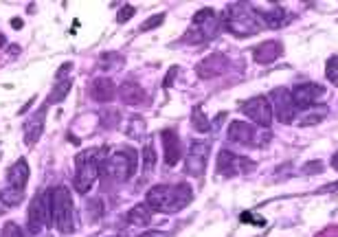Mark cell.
<instances>
[{"mask_svg": "<svg viewBox=\"0 0 338 237\" xmlns=\"http://www.w3.org/2000/svg\"><path fill=\"white\" fill-rule=\"evenodd\" d=\"M191 202V189L189 185H156L147 191L145 196V204L152 211L158 213H176L183 206Z\"/></svg>", "mask_w": 338, "mask_h": 237, "instance_id": "6da1fadb", "label": "cell"}, {"mask_svg": "<svg viewBox=\"0 0 338 237\" xmlns=\"http://www.w3.org/2000/svg\"><path fill=\"white\" fill-rule=\"evenodd\" d=\"M104 156L106 149H88L75 156L77 163V174H75V189L77 193H88L95 187L97 178L101 176V167H104Z\"/></svg>", "mask_w": 338, "mask_h": 237, "instance_id": "7a4b0ae2", "label": "cell"}, {"mask_svg": "<svg viewBox=\"0 0 338 237\" xmlns=\"http://www.w3.org/2000/svg\"><path fill=\"white\" fill-rule=\"evenodd\" d=\"M226 27L231 29L235 35H255L264 29V20L259 16V11H252L248 5H231L226 14Z\"/></svg>", "mask_w": 338, "mask_h": 237, "instance_id": "3957f363", "label": "cell"}, {"mask_svg": "<svg viewBox=\"0 0 338 237\" xmlns=\"http://www.w3.org/2000/svg\"><path fill=\"white\" fill-rule=\"evenodd\" d=\"M51 204H53V224L59 228V233L68 235L75 228V217H72V200L66 187L57 185L51 189Z\"/></svg>", "mask_w": 338, "mask_h": 237, "instance_id": "277c9868", "label": "cell"}, {"mask_svg": "<svg viewBox=\"0 0 338 237\" xmlns=\"http://www.w3.org/2000/svg\"><path fill=\"white\" fill-rule=\"evenodd\" d=\"M27 224H29V233L38 235L42 228L53 226V204H51V191L38 193L31 204H29V213H27Z\"/></svg>", "mask_w": 338, "mask_h": 237, "instance_id": "5b68a950", "label": "cell"}, {"mask_svg": "<svg viewBox=\"0 0 338 237\" xmlns=\"http://www.w3.org/2000/svg\"><path fill=\"white\" fill-rule=\"evenodd\" d=\"M108 172L117 182H125L130 180L132 176L136 172V151H130V149H123V151H117V154L110 156V161L104 163L101 167V174Z\"/></svg>", "mask_w": 338, "mask_h": 237, "instance_id": "8992f818", "label": "cell"}, {"mask_svg": "<svg viewBox=\"0 0 338 237\" xmlns=\"http://www.w3.org/2000/svg\"><path fill=\"white\" fill-rule=\"evenodd\" d=\"M270 106H273V114L281 123H294L297 117L301 114V110L294 106V99H292V93L288 88H275L270 93Z\"/></svg>", "mask_w": 338, "mask_h": 237, "instance_id": "52a82bcc", "label": "cell"}, {"mask_svg": "<svg viewBox=\"0 0 338 237\" xmlns=\"http://www.w3.org/2000/svg\"><path fill=\"white\" fill-rule=\"evenodd\" d=\"M241 112H244L252 123L262 125V127H270L273 117H275L268 97H250V99H246L241 103Z\"/></svg>", "mask_w": 338, "mask_h": 237, "instance_id": "ba28073f", "label": "cell"}, {"mask_svg": "<svg viewBox=\"0 0 338 237\" xmlns=\"http://www.w3.org/2000/svg\"><path fill=\"white\" fill-rule=\"evenodd\" d=\"M255 169V163L246 156L231 154L228 149H222L217 154V174L222 176H237V174H248Z\"/></svg>", "mask_w": 338, "mask_h": 237, "instance_id": "9c48e42d", "label": "cell"}, {"mask_svg": "<svg viewBox=\"0 0 338 237\" xmlns=\"http://www.w3.org/2000/svg\"><path fill=\"white\" fill-rule=\"evenodd\" d=\"M292 99H294V106L299 108L301 112L307 110V108H314L316 103H321L325 99V88L323 86H318V84H312V82H307V84H299V86H294L292 90Z\"/></svg>", "mask_w": 338, "mask_h": 237, "instance_id": "30bf717a", "label": "cell"}, {"mask_svg": "<svg viewBox=\"0 0 338 237\" xmlns=\"http://www.w3.org/2000/svg\"><path fill=\"white\" fill-rule=\"evenodd\" d=\"M207 156H209V143L193 141L185 161V172L189 176H202L204 165H207Z\"/></svg>", "mask_w": 338, "mask_h": 237, "instance_id": "8fae6325", "label": "cell"}, {"mask_svg": "<svg viewBox=\"0 0 338 237\" xmlns=\"http://www.w3.org/2000/svg\"><path fill=\"white\" fill-rule=\"evenodd\" d=\"M193 27L200 31V35L204 40H209V38H213V35L220 31V20H217L213 9L204 7L200 11H196V16H193Z\"/></svg>", "mask_w": 338, "mask_h": 237, "instance_id": "7c38bea8", "label": "cell"}, {"mask_svg": "<svg viewBox=\"0 0 338 237\" xmlns=\"http://www.w3.org/2000/svg\"><path fill=\"white\" fill-rule=\"evenodd\" d=\"M226 66H228L226 55H222V53H213V55H209L207 59H202V62L196 66V72H198V77H200V79H211V77L222 75V72L226 70Z\"/></svg>", "mask_w": 338, "mask_h": 237, "instance_id": "4fadbf2b", "label": "cell"}, {"mask_svg": "<svg viewBox=\"0 0 338 237\" xmlns=\"http://www.w3.org/2000/svg\"><path fill=\"white\" fill-rule=\"evenodd\" d=\"M160 138H162V147H165V163H167V167L178 165L180 156H183V145H180L178 132L176 130H162Z\"/></svg>", "mask_w": 338, "mask_h": 237, "instance_id": "5bb4252c", "label": "cell"}, {"mask_svg": "<svg viewBox=\"0 0 338 237\" xmlns=\"http://www.w3.org/2000/svg\"><path fill=\"white\" fill-rule=\"evenodd\" d=\"M46 103L40 108L38 112L33 114L31 119H29V123L24 125V143H27V147H33L35 143L40 141L42 132H44V117H46Z\"/></svg>", "mask_w": 338, "mask_h": 237, "instance_id": "9a60e30c", "label": "cell"}, {"mask_svg": "<svg viewBox=\"0 0 338 237\" xmlns=\"http://www.w3.org/2000/svg\"><path fill=\"white\" fill-rule=\"evenodd\" d=\"M117 95V86L110 77H95L93 84H90V97L99 103H108L114 99Z\"/></svg>", "mask_w": 338, "mask_h": 237, "instance_id": "2e32d148", "label": "cell"}, {"mask_svg": "<svg viewBox=\"0 0 338 237\" xmlns=\"http://www.w3.org/2000/svg\"><path fill=\"white\" fill-rule=\"evenodd\" d=\"M255 134H257V127H252L246 121H233L228 125V138L233 143L239 145H255Z\"/></svg>", "mask_w": 338, "mask_h": 237, "instance_id": "e0dca14e", "label": "cell"}, {"mask_svg": "<svg viewBox=\"0 0 338 237\" xmlns=\"http://www.w3.org/2000/svg\"><path fill=\"white\" fill-rule=\"evenodd\" d=\"M281 53H283L281 42L268 40V42H264V44H259V46L255 48L252 57H255L257 64H270V62H275V59H279Z\"/></svg>", "mask_w": 338, "mask_h": 237, "instance_id": "ac0fdd59", "label": "cell"}, {"mask_svg": "<svg viewBox=\"0 0 338 237\" xmlns=\"http://www.w3.org/2000/svg\"><path fill=\"white\" fill-rule=\"evenodd\" d=\"M119 99L125 103V106H138V103H143L145 99V90L138 86L136 82H123L119 86Z\"/></svg>", "mask_w": 338, "mask_h": 237, "instance_id": "d6986e66", "label": "cell"}, {"mask_svg": "<svg viewBox=\"0 0 338 237\" xmlns=\"http://www.w3.org/2000/svg\"><path fill=\"white\" fill-rule=\"evenodd\" d=\"M7 180L11 189H20V191L24 189V185L29 180V165L24 158H18L16 165H11V169L7 172Z\"/></svg>", "mask_w": 338, "mask_h": 237, "instance_id": "ffe728a7", "label": "cell"}, {"mask_svg": "<svg viewBox=\"0 0 338 237\" xmlns=\"http://www.w3.org/2000/svg\"><path fill=\"white\" fill-rule=\"evenodd\" d=\"M327 112H329V108L327 106H314V108H307V110L301 112V117L297 123L301 127H307V125H316V123H321V121L327 117Z\"/></svg>", "mask_w": 338, "mask_h": 237, "instance_id": "44dd1931", "label": "cell"}, {"mask_svg": "<svg viewBox=\"0 0 338 237\" xmlns=\"http://www.w3.org/2000/svg\"><path fill=\"white\" fill-rule=\"evenodd\" d=\"M128 222L130 224H136V226H147L152 222V209L147 204H134L132 209L128 211Z\"/></svg>", "mask_w": 338, "mask_h": 237, "instance_id": "7402d4cb", "label": "cell"}, {"mask_svg": "<svg viewBox=\"0 0 338 237\" xmlns=\"http://www.w3.org/2000/svg\"><path fill=\"white\" fill-rule=\"evenodd\" d=\"M68 90H70V77H62V79H57V84L53 86L51 90V95H48V99L44 101L46 106H53V103H59L64 99L66 95H68Z\"/></svg>", "mask_w": 338, "mask_h": 237, "instance_id": "603a6c76", "label": "cell"}, {"mask_svg": "<svg viewBox=\"0 0 338 237\" xmlns=\"http://www.w3.org/2000/svg\"><path fill=\"white\" fill-rule=\"evenodd\" d=\"M191 125L196 132H200V134H207V132H211V121L209 117L202 112V106H193L191 110Z\"/></svg>", "mask_w": 338, "mask_h": 237, "instance_id": "cb8c5ba5", "label": "cell"}, {"mask_svg": "<svg viewBox=\"0 0 338 237\" xmlns=\"http://www.w3.org/2000/svg\"><path fill=\"white\" fill-rule=\"evenodd\" d=\"M259 16H262L266 27H270V29H277L283 24V9L281 7H275L270 11H259Z\"/></svg>", "mask_w": 338, "mask_h": 237, "instance_id": "d4e9b609", "label": "cell"}, {"mask_svg": "<svg viewBox=\"0 0 338 237\" xmlns=\"http://www.w3.org/2000/svg\"><path fill=\"white\" fill-rule=\"evenodd\" d=\"M0 200H3L7 206H18L22 202V191L20 189H11V187H9V189H5L3 193H0Z\"/></svg>", "mask_w": 338, "mask_h": 237, "instance_id": "484cf974", "label": "cell"}, {"mask_svg": "<svg viewBox=\"0 0 338 237\" xmlns=\"http://www.w3.org/2000/svg\"><path fill=\"white\" fill-rule=\"evenodd\" d=\"M154 165H156V151L152 147V143H147L143 147V169L145 172H152Z\"/></svg>", "mask_w": 338, "mask_h": 237, "instance_id": "4316f807", "label": "cell"}, {"mask_svg": "<svg viewBox=\"0 0 338 237\" xmlns=\"http://www.w3.org/2000/svg\"><path fill=\"white\" fill-rule=\"evenodd\" d=\"M145 134V121L141 117H134L128 125V136L130 138H141Z\"/></svg>", "mask_w": 338, "mask_h": 237, "instance_id": "83f0119b", "label": "cell"}, {"mask_svg": "<svg viewBox=\"0 0 338 237\" xmlns=\"http://www.w3.org/2000/svg\"><path fill=\"white\" fill-rule=\"evenodd\" d=\"M119 121H121V117H119L117 110H104L101 112V125L104 127H117Z\"/></svg>", "mask_w": 338, "mask_h": 237, "instance_id": "f1b7e54d", "label": "cell"}, {"mask_svg": "<svg viewBox=\"0 0 338 237\" xmlns=\"http://www.w3.org/2000/svg\"><path fill=\"white\" fill-rule=\"evenodd\" d=\"M325 75H327L331 86H338V55L331 57L327 62V68H325Z\"/></svg>", "mask_w": 338, "mask_h": 237, "instance_id": "f546056e", "label": "cell"}, {"mask_svg": "<svg viewBox=\"0 0 338 237\" xmlns=\"http://www.w3.org/2000/svg\"><path fill=\"white\" fill-rule=\"evenodd\" d=\"M0 237H24V235H22V228L18 226L16 222H5Z\"/></svg>", "mask_w": 338, "mask_h": 237, "instance_id": "4dcf8cb0", "label": "cell"}, {"mask_svg": "<svg viewBox=\"0 0 338 237\" xmlns=\"http://www.w3.org/2000/svg\"><path fill=\"white\" fill-rule=\"evenodd\" d=\"M162 22H165V14H156V16L147 18V20L141 24V31H149V29H156V27H160Z\"/></svg>", "mask_w": 338, "mask_h": 237, "instance_id": "1f68e13d", "label": "cell"}, {"mask_svg": "<svg viewBox=\"0 0 338 237\" xmlns=\"http://www.w3.org/2000/svg\"><path fill=\"white\" fill-rule=\"evenodd\" d=\"M123 64V57L117 55V53H104L101 55V66H121Z\"/></svg>", "mask_w": 338, "mask_h": 237, "instance_id": "d6a6232c", "label": "cell"}, {"mask_svg": "<svg viewBox=\"0 0 338 237\" xmlns=\"http://www.w3.org/2000/svg\"><path fill=\"white\" fill-rule=\"evenodd\" d=\"M134 11H136V9H134V7H132V5H123V7H121V9H119V14H117V22H119V24L128 22V20H130V18H132V16H134Z\"/></svg>", "mask_w": 338, "mask_h": 237, "instance_id": "836d02e7", "label": "cell"}, {"mask_svg": "<svg viewBox=\"0 0 338 237\" xmlns=\"http://www.w3.org/2000/svg\"><path fill=\"white\" fill-rule=\"evenodd\" d=\"M325 169V165L321 161H312V163H307V165L303 167V174H307V176H314V174H321Z\"/></svg>", "mask_w": 338, "mask_h": 237, "instance_id": "e575fe53", "label": "cell"}, {"mask_svg": "<svg viewBox=\"0 0 338 237\" xmlns=\"http://www.w3.org/2000/svg\"><path fill=\"white\" fill-rule=\"evenodd\" d=\"M104 213V204H101V200H90V217L97 220V217H101Z\"/></svg>", "mask_w": 338, "mask_h": 237, "instance_id": "d590c367", "label": "cell"}, {"mask_svg": "<svg viewBox=\"0 0 338 237\" xmlns=\"http://www.w3.org/2000/svg\"><path fill=\"white\" fill-rule=\"evenodd\" d=\"M239 222H244V224H259V226H264L266 220H262V217H252L248 211H244V213L239 215Z\"/></svg>", "mask_w": 338, "mask_h": 237, "instance_id": "8d00e7d4", "label": "cell"}, {"mask_svg": "<svg viewBox=\"0 0 338 237\" xmlns=\"http://www.w3.org/2000/svg\"><path fill=\"white\" fill-rule=\"evenodd\" d=\"M176 72H178V66H172V70L167 72V77H165V82H162V86L169 88L174 84V77H176Z\"/></svg>", "mask_w": 338, "mask_h": 237, "instance_id": "74e56055", "label": "cell"}, {"mask_svg": "<svg viewBox=\"0 0 338 237\" xmlns=\"http://www.w3.org/2000/svg\"><path fill=\"white\" fill-rule=\"evenodd\" d=\"M138 237H169L167 233H162V230H147V233L138 235Z\"/></svg>", "mask_w": 338, "mask_h": 237, "instance_id": "f35d334b", "label": "cell"}, {"mask_svg": "<svg viewBox=\"0 0 338 237\" xmlns=\"http://www.w3.org/2000/svg\"><path fill=\"white\" fill-rule=\"evenodd\" d=\"M338 189V180L334 182V185H325V187H321V189H318V191H321V193H325V191H336Z\"/></svg>", "mask_w": 338, "mask_h": 237, "instance_id": "ab89813d", "label": "cell"}, {"mask_svg": "<svg viewBox=\"0 0 338 237\" xmlns=\"http://www.w3.org/2000/svg\"><path fill=\"white\" fill-rule=\"evenodd\" d=\"M11 27H14L16 31H20V29H22V20H20V18H14V20H11Z\"/></svg>", "mask_w": 338, "mask_h": 237, "instance_id": "60d3db41", "label": "cell"}, {"mask_svg": "<svg viewBox=\"0 0 338 237\" xmlns=\"http://www.w3.org/2000/svg\"><path fill=\"white\" fill-rule=\"evenodd\" d=\"M66 70H70V64H64V66H62V68H59V70H57V79H62V75H64V72H66Z\"/></svg>", "mask_w": 338, "mask_h": 237, "instance_id": "b9f144b4", "label": "cell"}, {"mask_svg": "<svg viewBox=\"0 0 338 237\" xmlns=\"http://www.w3.org/2000/svg\"><path fill=\"white\" fill-rule=\"evenodd\" d=\"M329 165H331V167H334L336 172H338V151H336L334 156H331V163H329Z\"/></svg>", "mask_w": 338, "mask_h": 237, "instance_id": "7bdbcfd3", "label": "cell"}]
</instances>
